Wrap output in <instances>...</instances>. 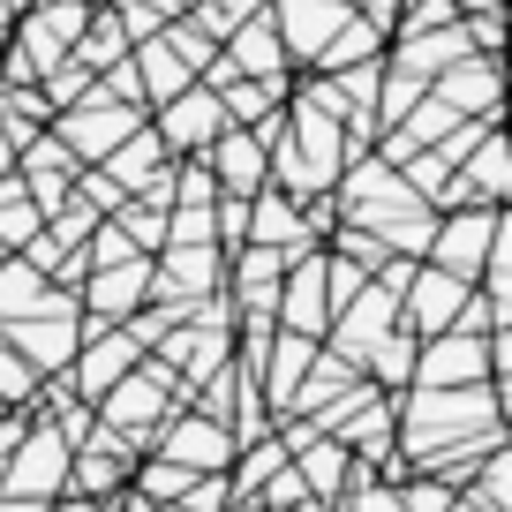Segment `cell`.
I'll use <instances>...</instances> for the list:
<instances>
[{"label": "cell", "mask_w": 512, "mask_h": 512, "mask_svg": "<svg viewBox=\"0 0 512 512\" xmlns=\"http://www.w3.org/2000/svg\"><path fill=\"white\" fill-rule=\"evenodd\" d=\"M68 467H76V445H68V430H53V422H38V430H23L16 460L0 467V497L8 505H46V497L68 490Z\"/></svg>", "instance_id": "cell-1"}, {"label": "cell", "mask_w": 512, "mask_h": 512, "mask_svg": "<svg viewBox=\"0 0 512 512\" xmlns=\"http://www.w3.org/2000/svg\"><path fill=\"white\" fill-rule=\"evenodd\" d=\"M490 241H497V211L490 204H467V211H445L430 234V272L460 279V287H482V264H490Z\"/></svg>", "instance_id": "cell-2"}, {"label": "cell", "mask_w": 512, "mask_h": 512, "mask_svg": "<svg viewBox=\"0 0 512 512\" xmlns=\"http://www.w3.org/2000/svg\"><path fill=\"white\" fill-rule=\"evenodd\" d=\"M467 302H475V287H460V279H445V272H430V264H422L415 287L400 294V332L415 339V347H430V339L460 332Z\"/></svg>", "instance_id": "cell-3"}, {"label": "cell", "mask_w": 512, "mask_h": 512, "mask_svg": "<svg viewBox=\"0 0 512 512\" xmlns=\"http://www.w3.org/2000/svg\"><path fill=\"white\" fill-rule=\"evenodd\" d=\"M430 98L445 113H460V121H505V106H512V83H505V61H475L467 53L460 68H445V76L430 83Z\"/></svg>", "instance_id": "cell-4"}, {"label": "cell", "mask_w": 512, "mask_h": 512, "mask_svg": "<svg viewBox=\"0 0 512 512\" xmlns=\"http://www.w3.org/2000/svg\"><path fill=\"white\" fill-rule=\"evenodd\" d=\"M136 106H113V98H83V106H68L61 113V128H53V144L68 151V159H113V151L128 144V136H136Z\"/></svg>", "instance_id": "cell-5"}, {"label": "cell", "mask_w": 512, "mask_h": 512, "mask_svg": "<svg viewBox=\"0 0 512 512\" xmlns=\"http://www.w3.org/2000/svg\"><path fill=\"white\" fill-rule=\"evenodd\" d=\"M166 392H174V369H159V362H136V369H128V377L106 392V400H98V415H106L98 430H113L121 445H144V437H151L144 422L166 407Z\"/></svg>", "instance_id": "cell-6"}, {"label": "cell", "mask_w": 512, "mask_h": 512, "mask_svg": "<svg viewBox=\"0 0 512 512\" xmlns=\"http://www.w3.org/2000/svg\"><path fill=\"white\" fill-rule=\"evenodd\" d=\"M490 384V339L482 332H445L415 354V392H475Z\"/></svg>", "instance_id": "cell-7"}, {"label": "cell", "mask_w": 512, "mask_h": 512, "mask_svg": "<svg viewBox=\"0 0 512 512\" xmlns=\"http://www.w3.org/2000/svg\"><path fill=\"white\" fill-rule=\"evenodd\" d=\"M196 166L211 174V189H219L226 204H256V196L272 189V151L256 144L249 128H226V136H219V144H211Z\"/></svg>", "instance_id": "cell-8"}, {"label": "cell", "mask_w": 512, "mask_h": 512, "mask_svg": "<svg viewBox=\"0 0 512 512\" xmlns=\"http://www.w3.org/2000/svg\"><path fill=\"white\" fill-rule=\"evenodd\" d=\"M8 332H16V354H23L31 377H53L61 362H76V354H83V317H76L68 294H53L31 324H8Z\"/></svg>", "instance_id": "cell-9"}, {"label": "cell", "mask_w": 512, "mask_h": 512, "mask_svg": "<svg viewBox=\"0 0 512 512\" xmlns=\"http://www.w3.org/2000/svg\"><path fill=\"white\" fill-rule=\"evenodd\" d=\"M279 332H294V339H317L324 347V332H332V294H324V249H309V256H294L287 264V279H279Z\"/></svg>", "instance_id": "cell-10"}, {"label": "cell", "mask_w": 512, "mask_h": 512, "mask_svg": "<svg viewBox=\"0 0 512 512\" xmlns=\"http://www.w3.org/2000/svg\"><path fill=\"white\" fill-rule=\"evenodd\" d=\"M347 23H354L347 0H272V31H279V46H287V61H309V68L324 61V46H332Z\"/></svg>", "instance_id": "cell-11"}, {"label": "cell", "mask_w": 512, "mask_h": 512, "mask_svg": "<svg viewBox=\"0 0 512 512\" xmlns=\"http://www.w3.org/2000/svg\"><path fill=\"white\" fill-rule=\"evenodd\" d=\"M226 128H234V121H226L219 91H204V83H196V91H181L174 106H159V128H151V136H159V151H189V159H204Z\"/></svg>", "instance_id": "cell-12"}, {"label": "cell", "mask_w": 512, "mask_h": 512, "mask_svg": "<svg viewBox=\"0 0 512 512\" xmlns=\"http://www.w3.org/2000/svg\"><path fill=\"white\" fill-rule=\"evenodd\" d=\"M226 460H234V430L211 415H181L174 430H166V467H181V475H226Z\"/></svg>", "instance_id": "cell-13"}, {"label": "cell", "mask_w": 512, "mask_h": 512, "mask_svg": "<svg viewBox=\"0 0 512 512\" xmlns=\"http://www.w3.org/2000/svg\"><path fill=\"white\" fill-rule=\"evenodd\" d=\"M226 68H234L241 83H272V91H287V83H294V68H287V46H279L272 16L241 23V31L226 38Z\"/></svg>", "instance_id": "cell-14"}, {"label": "cell", "mask_w": 512, "mask_h": 512, "mask_svg": "<svg viewBox=\"0 0 512 512\" xmlns=\"http://www.w3.org/2000/svg\"><path fill=\"white\" fill-rule=\"evenodd\" d=\"M317 339H294V332H272V347H264V362H256V392H264V407H287L294 415V392H302V377L317 369Z\"/></svg>", "instance_id": "cell-15"}, {"label": "cell", "mask_w": 512, "mask_h": 512, "mask_svg": "<svg viewBox=\"0 0 512 512\" xmlns=\"http://www.w3.org/2000/svg\"><path fill=\"white\" fill-rule=\"evenodd\" d=\"M144 287H151V256H128V264L91 272V332H98V324H121L128 309L144 302Z\"/></svg>", "instance_id": "cell-16"}, {"label": "cell", "mask_w": 512, "mask_h": 512, "mask_svg": "<svg viewBox=\"0 0 512 512\" xmlns=\"http://www.w3.org/2000/svg\"><path fill=\"white\" fill-rule=\"evenodd\" d=\"M128 68H136V91H144V98H159V106H174L181 91H196V68L181 61V53L166 46V38H144V46L128 53Z\"/></svg>", "instance_id": "cell-17"}, {"label": "cell", "mask_w": 512, "mask_h": 512, "mask_svg": "<svg viewBox=\"0 0 512 512\" xmlns=\"http://www.w3.org/2000/svg\"><path fill=\"white\" fill-rule=\"evenodd\" d=\"M128 369H136V332H106L98 347H83V354H76V392L98 407L113 384L128 377Z\"/></svg>", "instance_id": "cell-18"}, {"label": "cell", "mask_w": 512, "mask_h": 512, "mask_svg": "<svg viewBox=\"0 0 512 512\" xmlns=\"http://www.w3.org/2000/svg\"><path fill=\"white\" fill-rule=\"evenodd\" d=\"M294 475H302V490L317 497V505H339L347 482H354V452L332 445V437H309V445L294 452Z\"/></svg>", "instance_id": "cell-19"}, {"label": "cell", "mask_w": 512, "mask_h": 512, "mask_svg": "<svg viewBox=\"0 0 512 512\" xmlns=\"http://www.w3.org/2000/svg\"><path fill=\"white\" fill-rule=\"evenodd\" d=\"M384 53H392V38H384L377 23H362V16H354L347 31H339L332 46H324L317 76H347V68H369V61H384Z\"/></svg>", "instance_id": "cell-20"}, {"label": "cell", "mask_w": 512, "mask_h": 512, "mask_svg": "<svg viewBox=\"0 0 512 512\" xmlns=\"http://www.w3.org/2000/svg\"><path fill=\"white\" fill-rule=\"evenodd\" d=\"M46 302H53V287L38 279V264H23V256L0 264V324H31Z\"/></svg>", "instance_id": "cell-21"}, {"label": "cell", "mask_w": 512, "mask_h": 512, "mask_svg": "<svg viewBox=\"0 0 512 512\" xmlns=\"http://www.w3.org/2000/svg\"><path fill=\"white\" fill-rule=\"evenodd\" d=\"M415 339H407V332H392V339H384V347L377 354H369V384H377V392H384V400H407V392H415Z\"/></svg>", "instance_id": "cell-22"}, {"label": "cell", "mask_w": 512, "mask_h": 512, "mask_svg": "<svg viewBox=\"0 0 512 512\" xmlns=\"http://www.w3.org/2000/svg\"><path fill=\"white\" fill-rule=\"evenodd\" d=\"M181 16H189L181 0H121V8H113V23H121V38H128V46H144L151 31H174Z\"/></svg>", "instance_id": "cell-23"}, {"label": "cell", "mask_w": 512, "mask_h": 512, "mask_svg": "<svg viewBox=\"0 0 512 512\" xmlns=\"http://www.w3.org/2000/svg\"><path fill=\"white\" fill-rule=\"evenodd\" d=\"M460 497H475L482 512H512V445H497L490 460L475 467V482H467Z\"/></svg>", "instance_id": "cell-24"}, {"label": "cell", "mask_w": 512, "mask_h": 512, "mask_svg": "<svg viewBox=\"0 0 512 512\" xmlns=\"http://www.w3.org/2000/svg\"><path fill=\"white\" fill-rule=\"evenodd\" d=\"M452 23H460L452 0H407L400 23H392V38H430V31H452Z\"/></svg>", "instance_id": "cell-25"}, {"label": "cell", "mask_w": 512, "mask_h": 512, "mask_svg": "<svg viewBox=\"0 0 512 512\" xmlns=\"http://www.w3.org/2000/svg\"><path fill=\"white\" fill-rule=\"evenodd\" d=\"M0 234L8 241H38V204L23 181H0Z\"/></svg>", "instance_id": "cell-26"}, {"label": "cell", "mask_w": 512, "mask_h": 512, "mask_svg": "<svg viewBox=\"0 0 512 512\" xmlns=\"http://www.w3.org/2000/svg\"><path fill=\"white\" fill-rule=\"evenodd\" d=\"M452 497L460 490H445L437 475H407L400 482V512H452Z\"/></svg>", "instance_id": "cell-27"}, {"label": "cell", "mask_w": 512, "mask_h": 512, "mask_svg": "<svg viewBox=\"0 0 512 512\" xmlns=\"http://www.w3.org/2000/svg\"><path fill=\"white\" fill-rule=\"evenodd\" d=\"M31 369H23V354L8 347V339H0V400H31Z\"/></svg>", "instance_id": "cell-28"}, {"label": "cell", "mask_w": 512, "mask_h": 512, "mask_svg": "<svg viewBox=\"0 0 512 512\" xmlns=\"http://www.w3.org/2000/svg\"><path fill=\"white\" fill-rule=\"evenodd\" d=\"M490 377H512V324L490 332Z\"/></svg>", "instance_id": "cell-29"}, {"label": "cell", "mask_w": 512, "mask_h": 512, "mask_svg": "<svg viewBox=\"0 0 512 512\" xmlns=\"http://www.w3.org/2000/svg\"><path fill=\"white\" fill-rule=\"evenodd\" d=\"M490 400H497V422H505V437H512V377H490Z\"/></svg>", "instance_id": "cell-30"}, {"label": "cell", "mask_w": 512, "mask_h": 512, "mask_svg": "<svg viewBox=\"0 0 512 512\" xmlns=\"http://www.w3.org/2000/svg\"><path fill=\"white\" fill-rule=\"evenodd\" d=\"M16 16H23L16 0H0V38H16Z\"/></svg>", "instance_id": "cell-31"}, {"label": "cell", "mask_w": 512, "mask_h": 512, "mask_svg": "<svg viewBox=\"0 0 512 512\" xmlns=\"http://www.w3.org/2000/svg\"><path fill=\"white\" fill-rule=\"evenodd\" d=\"M61 512H106V505H91V497H68V505Z\"/></svg>", "instance_id": "cell-32"}, {"label": "cell", "mask_w": 512, "mask_h": 512, "mask_svg": "<svg viewBox=\"0 0 512 512\" xmlns=\"http://www.w3.org/2000/svg\"><path fill=\"white\" fill-rule=\"evenodd\" d=\"M452 512H482V505H475V497H452Z\"/></svg>", "instance_id": "cell-33"}, {"label": "cell", "mask_w": 512, "mask_h": 512, "mask_svg": "<svg viewBox=\"0 0 512 512\" xmlns=\"http://www.w3.org/2000/svg\"><path fill=\"white\" fill-rule=\"evenodd\" d=\"M497 128H505V144H512V106H505V121H497Z\"/></svg>", "instance_id": "cell-34"}, {"label": "cell", "mask_w": 512, "mask_h": 512, "mask_svg": "<svg viewBox=\"0 0 512 512\" xmlns=\"http://www.w3.org/2000/svg\"><path fill=\"white\" fill-rule=\"evenodd\" d=\"M181 8H204V0H181Z\"/></svg>", "instance_id": "cell-35"}, {"label": "cell", "mask_w": 512, "mask_h": 512, "mask_svg": "<svg viewBox=\"0 0 512 512\" xmlns=\"http://www.w3.org/2000/svg\"><path fill=\"white\" fill-rule=\"evenodd\" d=\"M505 445H512V437H505Z\"/></svg>", "instance_id": "cell-36"}]
</instances>
